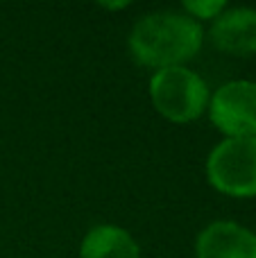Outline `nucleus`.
Here are the masks:
<instances>
[{"instance_id": "nucleus-1", "label": "nucleus", "mask_w": 256, "mask_h": 258, "mask_svg": "<svg viewBox=\"0 0 256 258\" xmlns=\"http://www.w3.org/2000/svg\"><path fill=\"white\" fill-rule=\"evenodd\" d=\"M202 23L184 12H152L141 16L130 32V52L145 68L186 66L202 48Z\"/></svg>"}, {"instance_id": "nucleus-2", "label": "nucleus", "mask_w": 256, "mask_h": 258, "mask_svg": "<svg viewBox=\"0 0 256 258\" xmlns=\"http://www.w3.org/2000/svg\"><path fill=\"white\" fill-rule=\"evenodd\" d=\"M148 91L159 116L177 125L198 120L209 109V100H211L209 84L186 66L154 71Z\"/></svg>"}, {"instance_id": "nucleus-3", "label": "nucleus", "mask_w": 256, "mask_h": 258, "mask_svg": "<svg viewBox=\"0 0 256 258\" xmlns=\"http://www.w3.org/2000/svg\"><path fill=\"white\" fill-rule=\"evenodd\" d=\"M207 179L229 197H256V138H225L207 156Z\"/></svg>"}, {"instance_id": "nucleus-4", "label": "nucleus", "mask_w": 256, "mask_h": 258, "mask_svg": "<svg viewBox=\"0 0 256 258\" xmlns=\"http://www.w3.org/2000/svg\"><path fill=\"white\" fill-rule=\"evenodd\" d=\"M209 118L227 138H256V82L231 80L213 91Z\"/></svg>"}, {"instance_id": "nucleus-5", "label": "nucleus", "mask_w": 256, "mask_h": 258, "mask_svg": "<svg viewBox=\"0 0 256 258\" xmlns=\"http://www.w3.org/2000/svg\"><path fill=\"white\" fill-rule=\"evenodd\" d=\"M195 258H256V233L231 220H218L195 238Z\"/></svg>"}, {"instance_id": "nucleus-6", "label": "nucleus", "mask_w": 256, "mask_h": 258, "mask_svg": "<svg viewBox=\"0 0 256 258\" xmlns=\"http://www.w3.org/2000/svg\"><path fill=\"white\" fill-rule=\"evenodd\" d=\"M209 39L220 52L231 57L256 54V9L227 7L211 21Z\"/></svg>"}, {"instance_id": "nucleus-7", "label": "nucleus", "mask_w": 256, "mask_h": 258, "mask_svg": "<svg viewBox=\"0 0 256 258\" xmlns=\"http://www.w3.org/2000/svg\"><path fill=\"white\" fill-rule=\"evenodd\" d=\"M80 258H141V247L127 229L98 224L82 238Z\"/></svg>"}, {"instance_id": "nucleus-8", "label": "nucleus", "mask_w": 256, "mask_h": 258, "mask_svg": "<svg viewBox=\"0 0 256 258\" xmlns=\"http://www.w3.org/2000/svg\"><path fill=\"white\" fill-rule=\"evenodd\" d=\"M184 14L195 21H213L218 18L222 12L227 9V3L225 0H186L184 5Z\"/></svg>"}, {"instance_id": "nucleus-9", "label": "nucleus", "mask_w": 256, "mask_h": 258, "mask_svg": "<svg viewBox=\"0 0 256 258\" xmlns=\"http://www.w3.org/2000/svg\"><path fill=\"white\" fill-rule=\"evenodd\" d=\"M102 7L104 9H125V7H130V3H102Z\"/></svg>"}]
</instances>
